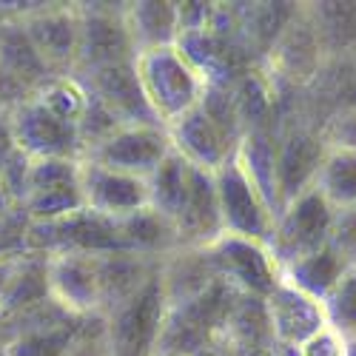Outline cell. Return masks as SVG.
Segmentation results:
<instances>
[{"instance_id": "obj_1", "label": "cell", "mask_w": 356, "mask_h": 356, "mask_svg": "<svg viewBox=\"0 0 356 356\" xmlns=\"http://www.w3.org/2000/svg\"><path fill=\"white\" fill-rule=\"evenodd\" d=\"M236 293L240 291H234L228 282L214 280L188 300L171 302L160 325L154 356H194L205 345L220 339Z\"/></svg>"}, {"instance_id": "obj_2", "label": "cell", "mask_w": 356, "mask_h": 356, "mask_svg": "<svg viewBox=\"0 0 356 356\" xmlns=\"http://www.w3.org/2000/svg\"><path fill=\"white\" fill-rule=\"evenodd\" d=\"M331 222H334V209L316 186H308L302 194H296L277 214V222L271 225V234L265 240L274 265L288 268L291 262L328 245Z\"/></svg>"}, {"instance_id": "obj_3", "label": "cell", "mask_w": 356, "mask_h": 356, "mask_svg": "<svg viewBox=\"0 0 356 356\" xmlns=\"http://www.w3.org/2000/svg\"><path fill=\"white\" fill-rule=\"evenodd\" d=\"M134 66L143 83V92L152 103L160 123H174L188 114L202 95L200 74L183 60V54L174 46L152 49L134 57Z\"/></svg>"}, {"instance_id": "obj_4", "label": "cell", "mask_w": 356, "mask_h": 356, "mask_svg": "<svg viewBox=\"0 0 356 356\" xmlns=\"http://www.w3.org/2000/svg\"><path fill=\"white\" fill-rule=\"evenodd\" d=\"M165 308L163 271H157L134 296L106 314L111 356H154Z\"/></svg>"}, {"instance_id": "obj_5", "label": "cell", "mask_w": 356, "mask_h": 356, "mask_svg": "<svg viewBox=\"0 0 356 356\" xmlns=\"http://www.w3.org/2000/svg\"><path fill=\"white\" fill-rule=\"evenodd\" d=\"M17 152L32 160H77L83 154L77 126L57 117L35 95L9 111Z\"/></svg>"}, {"instance_id": "obj_6", "label": "cell", "mask_w": 356, "mask_h": 356, "mask_svg": "<svg viewBox=\"0 0 356 356\" xmlns=\"http://www.w3.org/2000/svg\"><path fill=\"white\" fill-rule=\"evenodd\" d=\"M214 186L220 200V217H222V234L243 236L251 243H265L271 234V211L259 191L254 188L248 171L243 163L231 157L220 171H214Z\"/></svg>"}, {"instance_id": "obj_7", "label": "cell", "mask_w": 356, "mask_h": 356, "mask_svg": "<svg viewBox=\"0 0 356 356\" xmlns=\"http://www.w3.org/2000/svg\"><path fill=\"white\" fill-rule=\"evenodd\" d=\"M80 160H32L20 209L32 222H51L86 209L80 191Z\"/></svg>"}, {"instance_id": "obj_8", "label": "cell", "mask_w": 356, "mask_h": 356, "mask_svg": "<svg viewBox=\"0 0 356 356\" xmlns=\"http://www.w3.org/2000/svg\"><path fill=\"white\" fill-rule=\"evenodd\" d=\"M205 257H209L214 274L240 293L268 296L274 291V285L280 282L277 265L262 243H251V240H243V236L222 234L220 240L205 245Z\"/></svg>"}, {"instance_id": "obj_9", "label": "cell", "mask_w": 356, "mask_h": 356, "mask_svg": "<svg viewBox=\"0 0 356 356\" xmlns=\"http://www.w3.org/2000/svg\"><path fill=\"white\" fill-rule=\"evenodd\" d=\"M123 12L126 9H108V3H95L80 15L77 66L86 74L117 63H131L137 57Z\"/></svg>"}, {"instance_id": "obj_10", "label": "cell", "mask_w": 356, "mask_h": 356, "mask_svg": "<svg viewBox=\"0 0 356 356\" xmlns=\"http://www.w3.org/2000/svg\"><path fill=\"white\" fill-rule=\"evenodd\" d=\"M168 154H171V137L163 126H129L114 131L83 160L148 180Z\"/></svg>"}, {"instance_id": "obj_11", "label": "cell", "mask_w": 356, "mask_h": 356, "mask_svg": "<svg viewBox=\"0 0 356 356\" xmlns=\"http://www.w3.org/2000/svg\"><path fill=\"white\" fill-rule=\"evenodd\" d=\"M77 174H80L83 202L88 211L120 220L140 209H148V183L143 177L114 171L92 160H80Z\"/></svg>"}, {"instance_id": "obj_12", "label": "cell", "mask_w": 356, "mask_h": 356, "mask_svg": "<svg viewBox=\"0 0 356 356\" xmlns=\"http://www.w3.org/2000/svg\"><path fill=\"white\" fill-rule=\"evenodd\" d=\"M86 88L117 117V120H120L123 129H129V126H163L160 117L152 108V103H148L145 92H143L134 60L88 72Z\"/></svg>"}, {"instance_id": "obj_13", "label": "cell", "mask_w": 356, "mask_h": 356, "mask_svg": "<svg viewBox=\"0 0 356 356\" xmlns=\"http://www.w3.org/2000/svg\"><path fill=\"white\" fill-rule=\"evenodd\" d=\"M49 293L51 300L74 316L103 314L97 257L51 254L49 257Z\"/></svg>"}, {"instance_id": "obj_14", "label": "cell", "mask_w": 356, "mask_h": 356, "mask_svg": "<svg viewBox=\"0 0 356 356\" xmlns=\"http://www.w3.org/2000/svg\"><path fill=\"white\" fill-rule=\"evenodd\" d=\"M174 231H177V245H188V248H205L222 236L214 174L197 165L188 168V191L180 205V214L174 220Z\"/></svg>"}, {"instance_id": "obj_15", "label": "cell", "mask_w": 356, "mask_h": 356, "mask_svg": "<svg viewBox=\"0 0 356 356\" xmlns=\"http://www.w3.org/2000/svg\"><path fill=\"white\" fill-rule=\"evenodd\" d=\"M265 305H268V316H271V328H274L277 345L302 348L328 328L322 302L311 300V296H305L302 291H296L285 280H280L274 285V291L265 296Z\"/></svg>"}, {"instance_id": "obj_16", "label": "cell", "mask_w": 356, "mask_h": 356, "mask_svg": "<svg viewBox=\"0 0 356 356\" xmlns=\"http://www.w3.org/2000/svg\"><path fill=\"white\" fill-rule=\"evenodd\" d=\"M168 137H171V148L186 163L209 174L220 171L234 157V148H236V143L225 137L200 106H194L180 120H174Z\"/></svg>"}, {"instance_id": "obj_17", "label": "cell", "mask_w": 356, "mask_h": 356, "mask_svg": "<svg viewBox=\"0 0 356 356\" xmlns=\"http://www.w3.org/2000/svg\"><path fill=\"white\" fill-rule=\"evenodd\" d=\"M29 40L35 43L43 63L54 72L77 63V40H80V15L69 9H38L20 20Z\"/></svg>"}, {"instance_id": "obj_18", "label": "cell", "mask_w": 356, "mask_h": 356, "mask_svg": "<svg viewBox=\"0 0 356 356\" xmlns=\"http://www.w3.org/2000/svg\"><path fill=\"white\" fill-rule=\"evenodd\" d=\"M222 339L243 356H259V353L277 350L265 296L236 293V300L228 311V319H225V328H222Z\"/></svg>"}, {"instance_id": "obj_19", "label": "cell", "mask_w": 356, "mask_h": 356, "mask_svg": "<svg viewBox=\"0 0 356 356\" xmlns=\"http://www.w3.org/2000/svg\"><path fill=\"white\" fill-rule=\"evenodd\" d=\"M322 165V145L308 131H291L285 143L277 145V191H280V211L302 194L316 177Z\"/></svg>"}, {"instance_id": "obj_20", "label": "cell", "mask_w": 356, "mask_h": 356, "mask_svg": "<svg viewBox=\"0 0 356 356\" xmlns=\"http://www.w3.org/2000/svg\"><path fill=\"white\" fill-rule=\"evenodd\" d=\"M0 72H6L32 95L51 80V69L43 63L20 20H0Z\"/></svg>"}, {"instance_id": "obj_21", "label": "cell", "mask_w": 356, "mask_h": 356, "mask_svg": "<svg viewBox=\"0 0 356 356\" xmlns=\"http://www.w3.org/2000/svg\"><path fill=\"white\" fill-rule=\"evenodd\" d=\"M350 268V265L331 248V245H322L319 251L302 257L291 262L285 271V282L293 285L296 291H302L305 296L316 302H325V296L334 291V285L339 282V277Z\"/></svg>"}, {"instance_id": "obj_22", "label": "cell", "mask_w": 356, "mask_h": 356, "mask_svg": "<svg viewBox=\"0 0 356 356\" xmlns=\"http://www.w3.org/2000/svg\"><path fill=\"white\" fill-rule=\"evenodd\" d=\"M123 17L137 54L165 49L177 40V3H131Z\"/></svg>"}, {"instance_id": "obj_23", "label": "cell", "mask_w": 356, "mask_h": 356, "mask_svg": "<svg viewBox=\"0 0 356 356\" xmlns=\"http://www.w3.org/2000/svg\"><path fill=\"white\" fill-rule=\"evenodd\" d=\"M120 234L129 254L137 257H160L177 245L174 222L152 209H140L129 217H120Z\"/></svg>"}, {"instance_id": "obj_24", "label": "cell", "mask_w": 356, "mask_h": 356, "mask_svg": "<svg viewBox=\"0 0 356 356\" xmlns=\"http://www.w3.org/2000/svg\"><path fill=\"white\" fill-rule=\"evenodd\" d=\"M188 163L171 148V154L157 165V171L148 177V209L163 214L165 220H177L180 205L188 191Z\"/></svg>"}, {"instance_id": "obj_25", "label": "cell", "mask_w": 356, "mask_h": 356, "mask_svg": "<svg viewBox=\"0 0 356 356\" xmlns=\"http://www.w3.org/2000/svg\"><path fill=\"white\" fill-rule=\"evenodd\" d=\"M314 186L331 202L334 211L356 205V152L334 148L328 157H322Z\"/></svg>"}, {"instance_id": "obj_26", "label": "cell", "mask_w": 356, "mask_h": 356, "mask_svg": "<svg viewBox=\"0 0 356 356\" xmlns=\"http://www.w3.org/2000/svg\"><path fill=\"white\" fill-rule=\"evenodd\" d=\"M83 316H74L69 322L51 325V328H35L12 337V342L3 348L6 356H63L69 348V339Z\"/></svg>"}, {"instance_id": "obj_27", "label": "cell", "mask_w": 356, "mask_h": 356, "mask_svg": "<svg viewBox=\"0 0 356 356\" xmlns=\"http://www.w3.org/2000/svg\"><path fill=\"white\" fill-rule=\"evenodd\" d=\"M322 311L325 322L331 325L337 337H342L345 342L356 339V265L348 268L334 285V291L325 296Z\"/></svg>"}, {"instance_id": "obj_28", "label": "cell", "mask_w": 356, "mask_h": 356, "mask_svg": "<svg viewBox=\"0 0 356 356\" xmlns=\"http://www.w3.org/2000/svg\"><path fill=\"white\" fill-rule=\"evenodd\" d=\"M328 245L353 268V265H356V205H350V209H337V211H334Z\"/></svg>"}, {"instance_id": "obj_29", "label": "cell", "mask_w": 356, "mask_h": 356, "mask_svg": "<svg viewBox=\"0 0 356 356\" xmlns=\"http://www.w3.org/2000/svg\"><path fill=\"white\" fill-rule=\"evenodd\" d=\"M300 350H302V356H348V342L342 337H337L334 331L325 328L319 337H314Z\"/></svg>"}, {"instance_id": "obj_30", "label": "cell", "mask_w": 356, "mask_h": 356, "mask_svg": "<svg viewBox=\"0 0 356 356\" xmlns=\"http://www.w3.org/2000/svg\"><path fill=\"white\" fill-rule=\"evenodd\" d=\"M331 140L342 152H356V106L339 114L331 126Z\"/></svg>"}, {"instance_id": "obj_31", "label": "cell", "mask_w": 356, "mask_h": 356, "mask_svg": "<svg viewBox=\"0 0 356 356\" xmlns=\"http://www.w3.org/2000/svg\"><path fill=\"white\" fill-rule=\"evenodd\" d=\"M15 154H17V145H15L12 126H9V111H0V168H3Z\"/></svg>"}, {"instance_id": "obj_32", "label": "cell", "mask_w": 356, "mask_h": 356, "mask_svg": "<svg viewBox=\"0 0 356 356\" xmlns=\"http://www.w3.org/2000/svg\"><path fill=\"white\" fill-rule=\"evenodd\" d=\"M194 356H243V353L236 350V348H231V345H228V342L220 337V339H214L211 345H205L202 350H197Z\"/></svg>"}, {"instance_id": "obj_33", "label": "cell", "mask_w": 356, "mask_h": 356, "mask_svg": "<svg viewBox=\"0 0 356 356\" xmlns=\"http://www.w3.org/2000/svg\"><path fill=\"white\" fill-rule=\"evenodd\" d=\"M17 211V205H15V200L9 197V191H6V186H3V180H0V220H6L9 214H15Z\"/></svg>"}, {"instance_id": "obj_34", "label": "cell", "mask_w": 356, "mask_h": 356, "mask_svg": "<svg viewBox=\"0 0 356 356\" xmlns=\"http://www.w3.org/2000/svg\"><path fill=\"white\" fill-rule=\"evenodd\" d=\"M12 342V325H9V314L0 308V350Z\"/></svg>"}, {"instance_id": "obj_35", "label": "cell", "mask_w": 356, "mask_h": 356, "mask_svg": "<svg viewBox=\"0 0 356 356\" xmlns=\"http://www.w3.org/2000/svg\"><path fill=\"white\" fill-rule=\"evenodd\" d=\"M274 356H302V350H300V348H293V345H277Z\"/></svg>"}, {"instance_id": "obj_36", "label": "cell", "mask_w": 356, "mask_h": 356, "mask_svg": "<svg viewBox=\"0 0 356 356\" xmlns=\"http://www.w3.org/2000/svg\"><path fill=\"white\" fill-rule=\"evenodd\" d=\"M348 356H356V339L348 342Z\"/></svg>"}, {"instance_id": "obj_37", "label": "cell", "mask_w": 356, "mask_h": 356, "mask_svg": "<svg viewBox=\"0 0 356 356\" xmlns=\"http://www.w3.org/2000/svg\"><path fill=\"white\" fill-rule=\"evenodd\" d=\"M0 356H6V350H0Z\"/></svg>"}]
</instances>
